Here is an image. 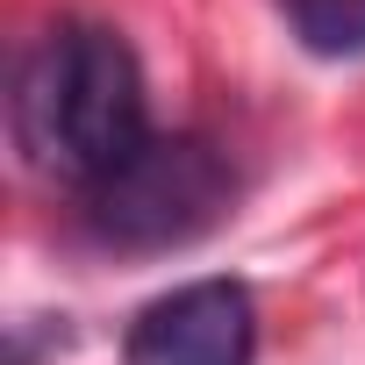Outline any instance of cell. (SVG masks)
<instances>
[{
    "label": "cell",
    "mask_w": 365,
    "mask_h": 365,
    "mask_svg": "<svg viewBox=\"0 0 365 365\" xmlns=\"http://www.w3.org/2000/svg\"><path fill=\"white\" fill-rule=\"evenodd\" d=\"M237 172L208 136H150L79 194V215L115 251H172L222 222Z\"/></svg>",
    "instance_id": "2"
},
{
    "label": "cell",
    "mask_w": 365,
    "mask_h": 365,
    "mask_svg": "<svg viewBox=\"0 0 365 365\" xmlns=\"http://www.w3.org/2000/svg\"><path fill=\"white\" fill-rule=\"evenodd\" d=\"M15 143L36 172L65 187L108 179L129 150L150 143L143 65L108 22H58L15 72Z\"/></svg>",
    "instance_id": "1"
},
{
    "label": "cell",
    "mask_w": 365,
    "mask_h": 365,
    "mask_svg": "<svg viewBox=\"0 0 365 365\" xmlns=\"http://www.w3.org/2000/svg\"><path fill=\"white\" fill-rule=\"evenodd\" d=\"M258 308L244 279H187L136 308L122 336V365H251Z\"/></svg>",
    "instance_id": "3"
},
{
    "label": "cell",
    "mask_w": 365,
    "mask_h": 365,
    "mask_svg": "<svg viewBox=\"0 0 365 365\" xmlns=\"http://www.w3.org/2000/svg\"><path fill=\"white\" fill-rule=\"evenodd\" d=\"M287 29L315 58H365V0H279Z\"/></svg>",
    "instance_id": "4"
}]
</instances>
